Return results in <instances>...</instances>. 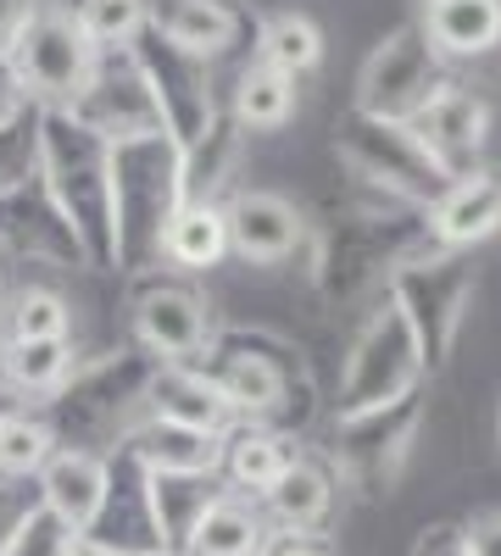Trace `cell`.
Listing matches in <instances>:
<instances>
[{
	"instance_id": "1",
	"label": "cell",
	"mask_w": 501,
	"mask_h": 556,
	"mask_svg": "<svg viewBox=\"0 0 501 556\" xmlns=\"http://www.w3.org/2000/svg\"><path fill=\"white\" fill-rule=\"evenodd\" d=\"M429 245L424 212H401L385 201L340 206L306 240V278L324 306H374L390 290V273Z\"/></svg>"
},
{
	"instance_id": "2",
	"label": "cell",
	"mask_w": 501,
	"mask_h": 556,
	"mask_svg": "<svg viewBox=\"0 0 501 556\" xmlns=\"http://www.w3.org/2000/svg\"><path fill=\"white\" fill-rule=\"evenodd\" d=\"M201 367L217 379L235 424H262V429H279V434L296 440L317 417L312 362L279 329H240V323H223Z\"/></svg>"
},
{
	"instance_id": "3",
	"label": "cell",
	"mask_w": 501,
	"mask_h": 556,
	"mask_svg": "<svg viewBox=\"0 0 501 556\" xmlns=\"http://www.w3.org/2000/svg\"><path fill=\"white\" fill-rule=\"evenodd\" d=\"M156 356L140 345H117L73 367V379L45 401V424H51L57 445L67 451H96L117 456L128 434L151 417V379H156Z\"/></svg>"
},
{
	"instance_id": "4",
	"label": "cell",
	"mask_w": 501,
	"mask_h": 556,
	"mask_svg": "<svg viewBox=\"0 0 501 556\" xmlns=\"http://www.w3.org/2000/svg\"><path fill=\"white\" fill-rule=\"evenodd\" d=\"M185 206V184H178V146L167 134L112 146V245L117 273H146L156 267L162 228Z\"/></svg>"
},
{
	"instance_id": "5",
	"label": "cell",
	"mask_w": 501,
	"mask_h": 556,
	"mask_svg": "<svg viewBox=\"0 0 501 556\" xmlns=\"http://www.w3.org/2000/svg\"><path fill=\"white\" fill-rule=\"evenodd\" d=\"M335 156L362 195L401 206V212H429L451 184V173L424 151L413 123H379V117L346 112L335 123Z\"/></svg>"
},
{
	"instance_id": "6",
	"label": "cell",
	"mask_w": 501,
	"mask_h": 556,
	"mask_svg": "<svg viewBox=\"0 0 501 556\" xmlns=\"http://www.w3.org/2000/svg\"><path fill=\"white\" fill-rule=\"evenodd\" d=\"M39 178L84 235L96 267L117 273V245H112V146L96 139L73 112H45L39 134Z\"/></svg>"
},
{
	"instance_id": "7",
	"label": "cell",
	"mask_w": 501,
	"mask_h": 556,
	"mask_svg": "<svg viewBox=\"0 0 501 556\" xmlns=\"http://www.w3.org/2000/svg\"><path fill=\"white\" fill-rule=\"evenodd\" d=\"M406 329H413L418 351H424V367L440 374V367L458 356L463 345V329L474 317V301H479V262L474 251H435L424 245L418 256H406L396 273H390V290H385Z\"/></svg>"
},
{
	"instance_id": "8",
	"label": "cell",
	"mask_w": 501,
	"mask_h": 556,
	"mask_svg": "<svg viewBox=\"0 0 501 556\" xmlns=\"http://www.w3.org/2000/svg\"><path fill=\"white\" fill-rule=\"evenodd\" d=\"M429 384V367H424V351L406 329V317L390 295H379L374 306H362L356 329L340 351V384H335V406L329 417H346V412H374V406H390L401 395H413Z\"/></svg>"
},
{
	"instance_id": "9",
	"label": "cell",
	"mask_w": 501,
	"mask_h": 556,
	"mask_svg": "<svg viewBox=\"0 0 501 556\" xmlns=\"http://www.w3.org/2000/svg\"><path fill=\"white\" fill-rule=\"evenodd\" d=\"M424 417H429V390H413L374 412L329 417V445H317V451L329 456V468L340 473L346 490H356L362 501H385L418 451Z\"/></svg>"
},
{
	"instance_id": "10",
	"label": "cell",
	"mask_w": 501,
	"mask_h": 556,
	"mask_svg": "<svg viewBox=\"0 0 501 556\" xmlns=\"http://www.w3.org/2000/svg\"><path fill=\"white\" fill-rule=\"evenodd\" d=\"M7 67L17 73L23 96L39 112H67L89 89V78H96L101 51L84 39V28L67 7H34L7 51Z\"/></svg>"
},
{
	"instance_id": "11",
	"label": "cell",
	"mask_w": 501,
	"mask_h": 556,
	"mask_svg": "<svg viewBox=\"0 0 501 556\" xmlns=\"http://www.w3.org/2000/svg\"><path fill=\"white\" fill-rule=\"evenodd\" d=\"M128 323H134V345L156 362H206L217 340V306L196 278L173 273V267H146L134 273L128 290Z\"/></svg>"
},
{
	"instance_id": "12",
	"label": "cell",
	"mask_w": 501,
	"mask_h": 556,
	"mask_svg": "<svg viewBox=\"0 0 501 556\" xmlns=\"http://www.w3.org/2000/svg\"><path fill=\"white\" fill-rule=\"evenodd\" d=\"M446 84V62L435 56V45L418 23H396L356 67V96L351 112L379 117V123H413L429 96Z\"/></svg>"
},
{
	"instance_id": "13",
	"label": "cell",
	"mask_w": 501,
	"mask_h": 556,
	"mask_svg": "<svg viewBox=\"0 0 501 556\" xmlns=\"http://www.w3.org/2000/svg\"><path fill=\"white\" fill-rule=\"evenodd\" d=\"M0 256L57 267V273H89L96 267L84 235L73 228V217L62 212V201L51 195V184H45L39 173L0 195Z\"/></svg>"
},
{
	"instance_id": "14",
	"label": "cell",
	"mask_w": 501,
	"mask_h": 556,
	"mask_svg": "<svg viewBox=\"0 0 501 556\" xmlns=\"http://www.w3.org/2000/svg\"><path fill=\"white\" fill-rule=\"evenodd\" d=\"M96 139L107 146H134V139H156L162 128V106L151 96V78L134 51H101V67L89 78V89L67 106Z\"/></svg>"
},
{
	"instance_id": "15",
	"label": "cell",
	"mask_w": 501,
	"mask_h": 556,
	"mask_svg": "<svg viewBox=\"0 0 501 556\" xmlns=\"http://www.w3.org/2000/svg\"><path fill=\"white\" fill-rule=\"evenodd\" d=\"M223 223H229V256L246 267H285L296 256H306L312 240V217L267 184H240L223 201Z\"/></svg>"
},
{
	"instance_id": "16",
	"label": "cell",
	"mask_w": 501,
	"mask_h": 556,
	"mask_svg": "<svg viewBox=\"0 0 501 556\" xmlns=\"http://www.w3.org/2000/svg\"><path fill=\"white\" fill-rule=\"evenodd\" d=\"M134 56H140L146 78H151V96L162 106V128L178 151L196 146V139L212 128V117L223 112V96H217V84H212V67L185 56V51H173V45H162L156 34H146L140 45H134Z\"/></svg>"
},
{
	"instance_id": "17",
	"label": "cell",
	"mask_w": 501,
	"mask_h": 556,
	"mask_svg": "<svg viewBox=\"0 0 501 556\" xmlns=\"http://www.w3.org/2000/svg\"><path fill=\"white\" fill-rule=\"evenodd\" d=\"M256 12L246 0H151V34L173 51H185L206 67L235 56L240 45L256 34Z\"/></svg>"
},
{
	"instance_id": "18",
	"label": "cell",
	"mask_w": 501,
	"mask_h": 556,
	"mask_svg": "<svg viewBox=\"0 0 501 556\" xmlns=\"http://www.w3.org/2000/svg\"><path fill=\"white\" fill-rule=\"evenodd\" d=\"M490 123H496V112H490V101L479 96V89L446 78L435 96H429V106L413 117V134L424 139V151H429L451 178H458V173L485 167Z\"/></svg>"
},
{
	"instance_id": "19",
	"label": "cell",
	"mask_w": 501,
	"mask_h": 556,
	"mask_svg": "<svg viewBox=\"0 0 501 556\" xmlns=\"http://www.w3.org/2000/svg\"><path fill=\"white\" fill-rule=\"evenodd\" d=\"M424 235L435 251H479L501 235V167L458 173L440 190V201L424 212Z\"/></svg>"
},
{
	"instance_id": "20",
	"label": "cell",
	"mask_w": 501,
	"mask_h": 556,
	"mask_svg": "<svg viewBox=\"0 0 501 556\" xmlns=\"http://www.w3.org/2000/svg\"><path fill=\"white\" fill-rule=\"evenodd\" d=\"M335 506H340V473L329 468V456L317 445L296 451L279 484L262 495V513L279 534H329Z\"/></svg>"
},
{
	"instance_id": "21",
	"label": "cell",
	"mask_w": 501,
	"mask_h": 556,
	"mask_svg": "<svg viewBox=\"0 0 501 556\" xmlns=\"http://www.w3.org/2000/svg\"><path fill=\"white\" fill-rule=\"evenodd\" d=\"M107 495H112V456H96V451H57L39 473V501L45 513H57L78 540L101 523L107 513Z\"/></svg>"
},
{
	"instance_id": "22",
	"label": "cell",
	"mask_w": 501,
	"mask_h": 556,
	"mask_svg": "<svg viewBox=\"0 0 501 556\" xmlns=\"http://www.w3.org/2000/svg\"><path fill=\"white\" fill-rule=\"evenodd\" d=\"M246 128L229 117L223 106L212 117V128L196 139V146L178 151V184H185V201H201V206H223L235 190H240V167H246Z\"/></svg>"
},
{
	"instance_id": "23",
	"label": "cell",
	"mask_w": 501,
	"mask_h": 556,
	"mask_svg": "<svg viewBox=\"0 0 501 556\" xmlns=\"http://www.w3.org/2000/svg\"><path fill=\"white\" fill-rule=\"evenodd\" d=\"M151 417L178 429H201V434H229L235 429V412L223 401L217 379L206 374L201 362H162L156 379H151Z\"/></svg>"
},
{
	"instance_id": "24",
	"label": "cell",
	"mask_w": 501,
	"mask_h": 556,
	"mask_svg": "<svg viewBox=\"0 0 501 556\" xmlns=\"http://www.w3.org/2000/svg\"><path fill=\"white\" fill-rule=\"evenodd\" d=\"M146 518L156 534V551H185L196 523L206 518V506L223 495L217 473H140Z\"/></svg>"
},
{
	"instance_id": "25",
	"label": "cell",
	"mask_w": 501,
	"mask_h": 556,
	"mask_svg": "<svg viewBox=\"0 0 501 556\" xmlns=\"http://www.w3.org/2000/svg\"><path fill=\"white\" fill-rule=\"evenodd\" d=\"M418 28L440 62H485L501 51V0H435Z\"/></svg>"
},
{
	"instance_id": "26",
	"label": "cell",
	"mask_w": 501,
	"mask_h": 556,
	"mask_svg": "<svg viewBox=\"0 0 501 556\" xmlns=\"http://www.w3.org/2000/svg\"><path fill=\"white\" fill-rule=\"evenodd\" d=\"M301 445L279 429H262V424H235L229 434H223V490H235V495H251L262 501L273 484H279V473L290 468V456Z\"/></svg>"
},
{
	"instance_id": "27",
	"label": "cell",
	"mask_w": 501,
	"mask_h": 556,
	"mask_svg": "<svg viewBox=\"0 0 501 556\" xmlns=\"http://www.w3.org/2000/svg\"><path fill=\"white\" fill-rule=\"evenodd\" d=\"M117 456H128L140 473H217L223 468V440L201 434V429L162 424V417H146Z\"/></svg>"
},
{
	"instance_id": "28",
	"label": "cell",
	"mask_w": 501,
	"mask_h": 556,
	"mask_svg": "<svg viewBox=\"0 0 501 556\" xmlns=\"http://www.w3.org/2000/svg\"><path fill=\"white\" fill-rule=\"evenodd\" d=\"M223 106H229V117L246 134H279L301 112V78L267 67V62H246L235 84L223 89Z\"/></svg>"
},
{
	"instance_id": "29",
	"label": "cell",
	"mask_w": 501,
	"mask_h": 556,
	"mask_svg": "<svg viewBox=\"0 0 501 556\" xmlns=\"http://www.w3.org/2000/svg\"><path fill=\"white\" fill-rule=\"evenodd\" d=\"M223 256H229V223H223V206H201L185 201L173 212V223L162 228V245H156V267H173L185 278L212 273Z\"/></svg>"
},
{
	"instance_id": "30",
	"label": "cell",
	"mask_w": 501,
	"mask_h": 556,
	"mask_svg": "<svg viewBox=\"0 0 501 556\" xmlns=\"http://www.w3.org/2000/svg\"><path fill=\"white\" fill-rule=\"evenodd\" d=\"M78 367L73 340H0V384L17 401L45 406Z\"/></svg>"
},
{
	"instance_id": "31",
	"label": "cell",
	"mask_w": 501,
	"mask_h": 556,
	"mask_svg": "<svg viewBox=\"0 0 501 556\" xmlns=\"http://www.w3.org/2000/svg\"><path fill=\"white\" fill-rule=\"evenodd\" d=\"M267 534H273V523H267V513H262V501L223 490V495L206 506V518L196 523L185 556H262Z\"/></svg>"
},
{
	"instance_id": "32",
	"label": "cell",
	"mask_w": 501,
	"mask_h": 556,
	"mask_svg": "<svg viewBox=\"0 0 501 556\" xmlns=\"http://www.w3.org/2000/svg\"><path fill=\"white\" fill-rule=\"evenodd\" d=\"M256 62L279 67L290 78H306L324 67V28H317L306 12L285 7V12H267L256 23Z\"/></svg>"
},
{
	"instance_id": "33",
	"label": "cell",
	"mask_w": 501,
	"mask_h": 556,
	"mask_svg": "<svg viewBox=\"0 0 501 556\" xmlns=\"http://www.w3.org/2000/svg\"><path fill=\"white\" fill-rule=\"evenodd\" d=\"M96 51H134L151 34V0H67Z\"/></svg>"
},
{
	"instance_id": "34",
	"label": "cell",
	"mask_w": 501,
	"mask_h": 556,
	"mask_svg": "<svg viewBox=\"0 0 501 556\" xmlns=\"http://www.w3.org/2000/svg\"><path fill=\"white\" fill-rule=\"evenodd\" d=\"M57 451L62 445H57L51 424H45V412L12 406L0 417V479H39Z\"/></svg>"
},
{
	"instance_id": "35",
	"label": "cell",
	"mask_w": 501,
	"mask_h": 556,
	"mask_svg": "<svg viewBox=\"0 0 501 556\" xmlns=\"http://www.w3.org/2000/svg\"><path fill=\"white\" fill-rule=\"evenodd\" d=\"M7 334L0 340H73V306L51 285H23L7 301Z\"/></svg>"
},
{
	"instance_id": "36",
	"label": "cell",
	"mask_w": 501,
	"mask_h": 556,
	"mask_svg": "<svg viewBox=\"0 0 501 556\" xmlns=\"http://www.w3.org/2000/svg\"><path fill=\"white\" fill-rule=\"evenodd\" d=\"M39 134H45V112L39 106H28L23 117H12L7 128H0V195H7L12 184L39 173Z\"/></svg>"
},
{
	"instance_id": "37",
	"label": "cell",
	"mask_w": 501,
	"mask_h": 556,
	"mask_svg": "<svg viewBox=\"0 0 501 556\" xmlns=\"http://www.w3.org/2000/svg\"><path fill=\"white\" fill-rule=\"evenodd\" d=\"M73 545H78V534H73L57 513H45V506H39V513L17 529V540L0 551V556H67Z\"/></svg>"
},
{
	"instance_id": "38",
	"label": "cell",
	"mask_w": 501,
	"mask_h": 556,
	"mask_svg": "<svg viewBox=\"0 0 501 556\" xmlns=\"http://www.w3.org/2000/svg\"><path fill=\"white\" fill-rule=\"evenodd\" d=\"M39 479H0V551L17 540V529L39 513Z\"/></svg>"
},
{
	"instance_id": "39",
	"label": "cell",
	"mask_w": 501,
	"mask_h": 556,
	"mask_svg": "<svg viewBox=\"0 0 501 556\" xmlns=\"http://www.w3.org/2000/svg\"><path fill=\"white\" fill-rule=\"evenodd\" d=\"M406 556H474V545H468L463 523H429V529H418V540H413Z\"/></svg>"
},
{
	"instance_id": "40",
	"label": "cell",
	"mask_w": 501,
	"mask_h": 556,
	"mask_svg": "<svg viewBox=\"0 0 501 556\" xmlns=\"http://www.w3.org/2000/svg\"><path fill=\"white\" fill-rule=\"evenodd\" d=\"M262 556H335V540L329 534H279L273 529Z\"/></svg>"
},
{
	"instance_id": "41",
	"label": "cell",
	"mask_w": 501,
	"mask_h": 556,
	"mask_svg": "<svg viewBox=\"0 0 501 556\" xmlns=\"http://www.w3.org/2000/svg\"><path fill=\"white\" fill-rule=\"evenodd\" d=\"M463 529H468L474 556H501V513H479V518H468Z\"/></svg>"
},
{
	"instance_id": "42",
	"label": "cell",
	"mask_w": 501,
	"mask_h": 556,
	"mask_svg": "<svg viewBox=\"0 0 501 556\" xmlns=\"http://www.w3.org/2000/svg\"><path fill=\"white\" fill-rule=\"evenodd\" d=\"M34 101L23 96V84H17V73L7 67V56H0V128H7L12 117H23Z\"/></svg>"
},
{
	"instance_id": "43",
	"label": "cell",
	"mask_w": 501,
	"mask_h": 556,
	"mask_svg": "<svg viewBox=\"0 0 501 556\" xmlns=\"http://www.w3.org/2000/svg\"><path fill=\"white\" fill-rule=\"evenodd\" d=\"M34 7H39V0H0V56L12 51V39H17V28L28 23Z\"/></svg>"
},
{
	"instance_id": "44",
	"label": "cell",
	"mask_w": 501,
	"mask_h": 556,
	"mask_svg": "<svg viewBox=\"0 0 501 556\" xmlns=\"http://www.w3.org/2000/svg\"><path fill=\"white\" fill-rule=\"evenodd\" d=\"M67 556H134V551H117V545H101V540H78Z\"/></svg>"
},
{
	"instance_id": "45",
	"label": "cell",
	"mask_w": 501,
	"mask_h": 556,
	"mask_svg": "<svg viewBox=\"0 0 501 556\" xmlns=\"http://www.w3.org/2000/svg\"><path fill=\"white\" fill-rule=\"evenodd\" d=\"M7 301H12V290H7V256H0V312H7Z\"/></svg>"
},
{
	"instance_id": "46",
	"label": "cell",
	"mask_w": 501,
	"mask_h": 556,
	"mask_svg": "<svg viewBox=\"0 0 501 556\" xmlns=\"http://www.w3.org/2000/svg\"><path fill=\"white\" fill-rule=\"evenodd\" d=\"M12 406H17V395H12V390H7V384H0V417H7V412H12Z\"/></svg>"
},
{
	"instance_id": "47",
	"label": "cell",
	"mask_w": 501,
	"mask_h": 556,
	"mask_svg": "<svg viewBox=\"0 0 501 556\" xmlns=\"http://www.w3.org/2000/svg\"><path fill=\"white\" fill-rule=\"evenodd\" d=\"M146 556H185V551H146Z\"/></svg>"
},
{
	"instance_id": "48",
	"label": "cell",
	"mask_w": 501,
	"mask_h": 556,
	"mask_svg": "<svg viewBox=\"0 0 501 556\" xmlns=\"http://www.w3.org/2000/svg\"><path fill=\"white\" fill-rule=\"evenodd\" d=\"M496 440H501V406H496Z\"/></svg>"
},
{
	"instance_id": "49",
	"label": "cell",
	"mask_w": 501,
	"mask_h": 556,
	"mask_svg": "<svg viewBox=\"0 0 501 556\" xmlns=\"http://www.w3.org/2000/svg\"><path fill=\"white\" fill-rule=\"evenodd\" d=\"M424 7H435V0H424Z\"/></svg>"
}]
</instances>
